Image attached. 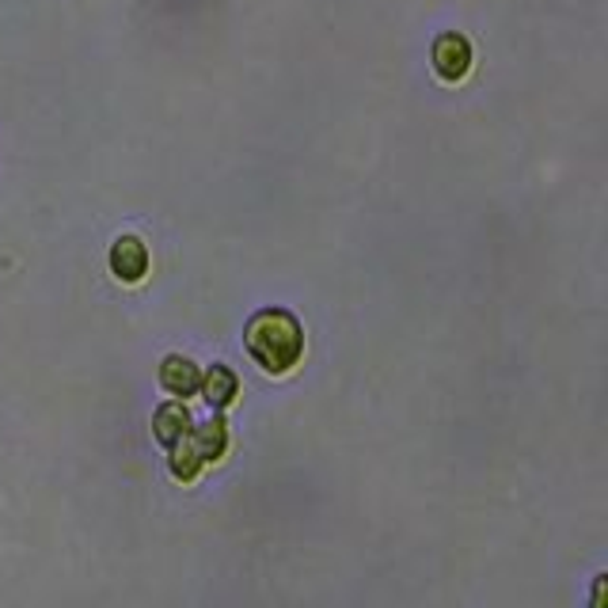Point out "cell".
<instances>
[{
  "label": "cell",
  "instance_id": "8992f818",
  "mask_svg": "<svg viewBox=\"0 0 608 608\" xmlns=\"http://www.w3.org/2000/svg\"><path fill=\"white\" fill-rule=\"evenodd\" d=\"M190 445H194V453L202 456V464H210V460H220L225 456V448H228V430H225V422L220 418H213V422H205V426H190Z\"/></svg>",
  "mask_w": 608,
  "mask_h": 608
},
{
  "label": "cell",
  "instance_id": "3957f363",
  "mask_svg": "<svg viewBox=\"0 0 608 608\" xmlns=\"http://www.w3.org/2000/svg\"><path fill=\"white\" fill-rule=\"evenodd\" d=\"M111 274L126 286H137V281L149 274V251L137 236H118L111 248Z\"/></svg>",
  "mask_w": 608,
  "mask_h": 608
},
{
  "label": "cell",
  "instance_id": "277c9868",
  "mask_svg": "<svg viewBox=\"0 0 608 608\" xmlns=\"http://www.w3.org/2000/svg\"><path fill=\"white\" fill-rule=\"evenodd\" d=\"M160 384H164V392L187 400V395H194L198 384H202V372H198V365L190 362V357L167 354L164 362H160Z\"/></svg>",
  "mask_w": 608,
  "mask_h": 608
},
{
  "label": "cell",
  "instance_id": "7a4b0ae2",
  "mask_svg": "<svg viewBox=\"0 0 608 608\" xmlns=\"http://www.w3.org/2000/svg\"><path fill=\"white\" fill-rule=\"evenodd\" d=\"M430 58H433V73L445 84H456V80H464L471 68V42L464 35H456V30H448V35H441L438 42H433Z\"/></svg>",
  "mask_w": 608,
  "mask_h": 608
},
{
  "label": "cell",
  "instance_id": "52a82bcc",
  "mask_svg": "<svg viewBox=\"0 0 608 608\" xmlns=\"http://www.w3.org/2000/svg\"><path fill=\"white\" fill-rule=\"evenodd\" d=\"M198 392L205 395V403H213V407L220 410V407H228V403L236 400V392H240V388H236V377L225 369V365H213V369L202 377V384H198Z\"/></svg>",
  "mask_w": 608,
  "mask_h": 608
},
{
  "label": "cell",
  "instance_id": "6da1fadb",
  "mask_svg": "<svg viewBox=\"0 0 608 608\" xmlns=\"http://www.w3.org/2000/svg\"><path fill=\"white\" fill-rule=\"evenodd\" d=\"M243 346L255 357L258 369L281 377V372H289L304 357V331L293 312L263 308L243 327Z\"/></svg>",
  "mask_w": 608,
  "mask_h": 608
},
{
  "label": "cell",
  "instance_id": "ba28073f",
  "mask_svg": "<svg viewBox=\"0 0 608 608\" xmlns=\"http://www.w3.org/2000/svg\"><path fill=\"white\" fill-rule=\"evenodd\" d=\"M167 468H172V476L182 479V483H190V479L202 471V456H198L194 445H190V433L172 445V460H167Z\"/></svg>",
  "mask_w": 608,
  "mask_h": 608
},
{
  "label": "cell",
  "instance_id": "5b68a950",
  "mask_svg": "<svg viewBox=\"0 0 608 608\" xmlns=\"http://www.w3.org/2000/svg\"><path fill=\"white\" fill-rule=\"evenodd\" d=\"M190 426H194V418H190L187 403H164V407L152 415V433H156V441L167 448H172L175 441L187 438Z\"/></svg>",
  "mask_w": 608,
  "mask_h": 608
}]
</instances>
